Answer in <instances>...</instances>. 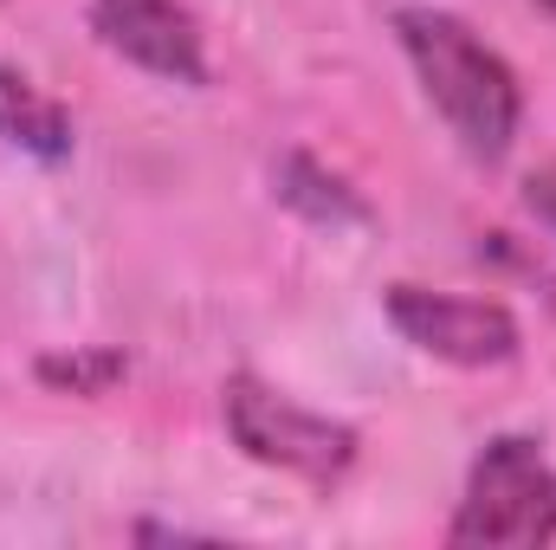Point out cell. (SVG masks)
I'll list each match as a JSON object with an SVG mask.
<instances>
[{
	"label": "cell",
	"instance_id": "cell-2",
	"mask_svg": "<svg viewBox=\"0 0 556 550\" xmlns=\"http://www.w3.org/2000/svg\"><path fill=\"white\" fill-rule=\"evenodd\" d=\"M220 414H227V434L247 460L273 466V473H291L317 492L343 486L356 453H363V434L350 421H330V414L304 409L291 396H278L273 383L260 376H233L220 389Z\"/></svg>",
	"mask_w": 556,
	"mask_h": 550
},
{
	"label": "cell",
	"instance_id": "cell-7",
	"mask_svg": "<svg viewBox=\"0 0 556 550\" xmlns=\"http://www.w3.org/2000/svg\"><path fill=\"white\" fill-rule=\"evenodd\" d=\"M278 201H285V208H298V214H311V221H330V227H337V221H363V214H369V208H363L337 175H324L311 155H291V162L278 168Z\"/></svg>",
	"mask_w": 556,
	"mask_h": 550
},
{
	"label": "cell",
	"instance_id": "cell-8",
	"mask_svg": "<svg viewBox=\"0 0 556 550\" xmlns=\"http://www.w3.org/2000/svg\"><path fill=\"white\" fill-rule=\"evenodd\" d=\"M39 376H46V383H65V389H78V396H98L104 383L124 376V363H117V357H46Z\"/></svg>",
	"mask_w": 556,
	"mask_h": 550
},
{
	"label": "cell",
	"instance_id": "cell-1",
	"mask_svg": "<svg viewBox=\"0 0 556 550\" xmlns=\"http://www.w3.org/2000/svg\"><path fill=\"white\" fill-rule=\"evenodd\" d=\"M395 33H402V52L415 65L427 104L459 137V149L472 162H505L518 142V117H525L518 72L446 7H402Z\"/></svg>",
	"mask_w": 556,
	"mask_h": 550
},
{
	"label": "cell",
	"instance_id": "cell-9",
	"mask_svg": "<svg viewBox=\"0 0 556 550\" xmlns=\"http://www.w3.org/2000/svg\"><path fill=\"white\" fill-rule=\"evenodd\" d=\"M544 214H551V221H556V182H551V188H544Z\"/></svg>",
	"mask_w": 556,
	"mask_h": 550
},
{
	"label": "cell",
	"instance_id": "cell-4",
	"mask_svg": "<svg viewBox=\"0 0 556 550\" xmlns=\"http://www.w3.org/2000/svg\"><path fill=\"white\" fill-rule=\"evenodd\" d=\"M389 324L427 350L433 363L453 370H498L518 357V317L492 298H459V291H427V285H389Z\"/></svg>",
	"mask_w": 556,
	"mask_h": 550
},
{
	"label": "cell",
	"instance_id": "cell-10",
	"mask_svg": "<svg viewBox=\"0 0 556 550\" xmlns=\"http://www.w3.org/2000/svg\"><path fill=\"white\" fill-rule=\"evenodd\" d=\"M538 7H551V13H556V0H538Z\"/></svg>",
	"mask_w": 556,
	"mask_h": 550
},
{
	"label": "cell",
	"instance_id": "cell-5",
	"mask_svg": "<svg viewBox=\"0 0 556 550\" xmlns=\"http://www.w3.org/2000/svg\"><path fill=\"white\" fill-rule=\"evenodd\" d=\"M91 33L149 78L207 85L201 20L188 7H175V0H91Z\"/></svg>",
	"mask_w": 556,
	"mask_h": 550
},
{
	"label": "cell",
	"instance_id": "cell-6",
	"mask_svg": "<svg viewBox=\"0 0 556 550\" xmlns=\"http://www.w3.org/2000/svg\"><path fill=\"white\" fill-rule=\"evenodd\" d=\"M0 142L39 162H65L72 155V117L13 65H0Z\"/></svg>",
	"mask_w": 556,
	"mask_h": 550
},
{
	"label": "cell",
	"instance_id": "cell-3",
	"mask_svg": "<svg viewBox=\"0 0 556 550\" xmlns=\"http://www.w3.org/2000/svg\"><path fill=\"white\" fill-rule=\"evenodd\" d=\"M453 545H551L556 538V466L538 440L498 434L466 479V499L453 512Z\"/></svg>",
	"mask_w": 556,
	"mask_h": 550
}]
</instances>
